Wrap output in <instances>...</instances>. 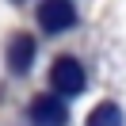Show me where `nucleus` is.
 Instances as JSON below:
<instances>
[{"label": "nucleus", "mask_w": 126, "mask_h": 126, "mask_svg": "<svg viewBox=\"0 0 126 126\" xmlns=\"http://www.w3.org/2000/svg\"><path fill=\"white\" fill-rule=\"evenodd\" d=\"M50 80H54V88H57V92H65V95H80V92H84V84H88L80 61H73V57H57Z\"/></svg>", "instance_id": "nucleus-1"}, {"label": "nucleus", "mask_w": 126, "mask_h": 126, "mask_svg": "<svg viewBox=\"0 0 126 126\" xmlns=\"http://www.w3.org/2000/svg\"><path fill=\"white\" fill-rule=\"evenodd\" d=\"M38 23H42V31H65V27L77 23V8L69 0H42L38 4Z\"/></svg>", "instance_id": "nucleus-2"}, {"label": "nucleus", "mask_w": 126, "mask_h": 126, "mask_svg": "<svg viewBox=\"0 0 126 126\" xmlns=\"http://www.w3.org/2000/svg\"><path fill=\"white\" fill-rule=\"evenodd\" d=\"M31 122L34 126H65L69 122V111L57 95H38L31 103Z\"/></svg>", "instance_id": "nucleus-3"}, {"label": "nucleus", "mask_w": 126, "mask_h": 126, "mask_svg": "<svg viewBox=\"0 0 126 126\" xmlns=\"http://www.w3.org/2000/svg\"><path fill=\"white\" fill-rule=\"evenodd\" d=\"M8 61H12V73H27V69H31V61H34V38H27V34L12 38Z\"/></svg>", "instance_id": "nucleus-4"}, {"label": "nucleus", "mask_w": 126, "mask_h": 126, "mask_svg": "<svg viewBox=\"0 0 126 126\" xmlns=\"http://www.w3.org/2000/svg\"><path fill=\"white\" fill-rule=\"evenodd\" d=\"M88 126H126L122 122V111L115 103H99V107L88 115Z\"/></svg>", "instance_id": "nucleus-5"}]
</instances>
